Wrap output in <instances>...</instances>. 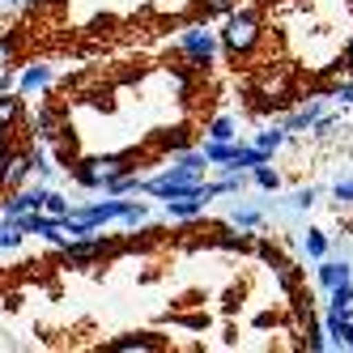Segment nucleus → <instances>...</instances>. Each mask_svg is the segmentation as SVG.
Segmentation results:
<instances>
[{"instance_id": "1", "label": "nucleus", "mask_w": 353, "mask_h": 353, "mask_svg": "<svg viewBox=\"0 0 353 353\" xmlns=\"http://www.w3.org/2000/svg\"><path fill=\"white\" fill-rule=\"evenodd\" d=\"M260 17L256 13H247V9H230L221 21V47L230 56H251L256 52V43H260Z\"/></svg>"}, {"instance_id": "2", "label": "nucleus", "mask_w": 353, "mask_h": 353, "mask_svg": "<svg viewBox=\"0 0 353 353\" xmlns=\"http://www.w3.org/2000/svg\"><path fill=\"white\" fill-rule=\"evenodd\" d=\"M205 188V179L200 174H192L188 166H166L162 174H154V179H141V192H149V196H158V200H170V196H183V192H200Z\"/></svg>"}, {"instance_id": "3", "label": "nucleus", "mask_w": 353, "mask_h": 353, "mask_svg": "<svg viewBox=\"0 0 353 353\" xmlns=\"http://www.w3.org/2000/svg\"><path fill=\"white\" fill-rule=\"evenodd\" d=\"M123 170H128V162H123L119 154H103V158H81L77 166H72V179H77L81 188L107 192V183H111V179H119Z\"/></svg>"}, {"instance_id": "4", "label": "nucleus", "mask_w": 353, "mask_h": 353, "mask_svg": "<svg viewBox=\"0 0 353 353\" xmlns=\"http://www.w3.org/2000/svg\"><path fill=\"white\" fill-rule=\"evenodd\" d=\"M179 52L188 56L192 68H209L213 56H217V34L205 30V26H188V30L179 34Z\"/></svg>"}, {"instance_id": "5", "label": "nucleus", "mask_w": 353, "mask_h": 353, "mask_svg": "<svg viewBox=\"0 0 353 353\" xmlns=\"http://www.w3.org/2000/svg\"><path fill=\"white\" fill-rule=\"evenodd\" d=\"M30 174H34L30 149H26V154H0V188H5V192H17Z\"/></svg>"}, {"instance_id": "6", "label": "nucleus", "mask_w": 353, "mask_h": 353, "mask_svg": "<svg viewBox=\"0 0 353 353\" xmlns=\"http://www.w3.org/2000/svg\"><path fill=\"white\" fill-rule=\"evenodd\" d=\"M43 196H47V183H34V188H17V192H9V200L0 205V213L5 217H21V213H34V209H43Z\"/></svg>"}, {"instance_id": "7", "label": "nucleus", "mask_w": 353, "mask_h": 353, "mask_svg": "<svg viewBox=\"0 0 353 353\" xmlns=\"http://www.w3.org/2000/svg\"><path fill=\"white\" fill-rule=\"evenodd\" d=\"M323 115V94H311V103H302L298 111H290L281 123H285V132H311V123Z\"/></svg>"}, {"instance_id": "8", "label": "nucleus", "mask_w": 353, "mask_h": 353, "mask_svg": "<svg viewBox=\"0 0 353 353\" xmlns=\"http://www.w3.org/2000/svg\"><path fill=\"white\" fill-rule=\"evenodd\" d=\"M323 332H327V349H353V315L332 311L323 323Z\"/></svg>"}, {"instance_id": "9", "label": "nucleus", "mask_w": 353, "mask_h": 353, "mask_svg": "<svg viewBox=\"0 0 353 353\" xmlns=\"http://www.w3.org/2000/svg\"><path fill=\"white\" fill-rule=\"evenodd\" d=\"M345 281H353V264L349 260H319V285L323 290H336Z\"/></svg>"}, {"instance_id": "10", "label": "nucleus", "mask_w": 353, "mask_h": 353, "mask_svg": "<svg viewBox=\"0 0 353 353\" xmlns=\"http://www.w3.org/2000/svg\"><path fill=\"white\" fill-rule=\"evenodd\" d=\"M47 85H52V68L47 64H26L21 68V77H17L21 94H34V90H47Z\"/></svg>"}, {"instance_id": "11", "label": "nucleus", "mask_w": 353, "mask_h": 353, "mask_svg": "<svg viewBox=\"0 0 353 353\" xmlns=\"http://www.w3.org/2000/svg\"><path fill=\"white\" fill-rule=\"evenodd\" d=\"M200 154L209 158V166H225V162L239 154V145H234V141H209V137H205V149H200Z\"/></svg>"}, {"instance_id": "12", "label": "nucleus", "mask_w": 353, "mask_h": 353, "mask_svg": "<svg viewBox=\"0 0 353 353\" xmlns=\"http://www.w3.org/2000/svg\"><path fill=\"white\" fill-rule=\"evenodd\" d=\"M34 137L43 141V145H52L56 137H60V119H56V111H34Z\"/></svg>"}, {"instance_id": "13", "label": "nucleus", "mask_w": 353, "mask_h": 353, "mask_svg": "<svg viewBox=\"0 0 353 353\" xmlns=\"http://www.w3.org/2000/svg\"><path fill=\"white\" fill-rule=\"evenodd\" d=\"M285 141H290L285 123H272V128H260V132H256V149H264V154H276Z\"/></svg>"}, {"instance_id": "14", "label": "nucleus", "mask_w": 353, "mask_h": 353, "mask_svg": "<svg viewBox=\"0 0 353 353\" xmlns=\"http://www.w3.org/2000/svg\"><path fill=\"white\" fill-rule=\"evenodd\" d=\"M107 349H115V353H154V349H162L154 336H119V341H111Z\"/></svg>"}, {"instance_id": "15", "label": "nucleus", "mask_w": 353, "mask_h": 353, "mask_svg": "<svg viewBox=\"0 0 353 353\" xmlns=\"http://www.w3.org/2000/svg\"><path fill=\"white\" fill-rule=\"evenodd\" d=\"M21 119V98L17 94H0V132H9Z\"/></svg>"}, {"instance_id": "16", "label": "nucleus", "mask_w": 353, "mask_h": 353, "mask_svg": "<svg viewBox=\"0 0 353 353\" xmlns=\"http://www.w3.org/2000/svg\"><path fill=\"white\" fill-rule=\"evenodd\" d=\"M43 213H47V217H56V221H64V217L72 213V205H68V200H64L60 192L47 188V196H43Z\"/></svg>"}, {"instance_id": "17", "label": "nucleus", "mask_w": 353, "mask_h": 353, "mask_svg": "<svg viewBox=\"0 0 353 353\" xmlns=\"http://www.w3.org/2000/svg\"><path fill=\"white\" fill-rule=\"evenodd\" d=\"M21 239H26V230H21V225H17L13 217H5V213H0V247L9 251V247H17Z\"/></svg>"}, {"instance_id": "18", "label": "nucleus", "mask_w": 353, "mask_h": 353, "mask_svg": "<svg viewBox=\"0 0 353 353\" xmlns=\"http://www.w3.org/2000/svg\"><path fill=\"white\" fill-rule=\"evenodd\" d=\"M327 294H332V302H327L332 311L353 315V281H345V285H336V290H327Z\"/></svg>"}, {"instance_id": "19", "label": "nucleus", "mask_w": 353, "mask_h": 353, "mask_svg": "<svg viewBox=\"0 0 353 353\" xmlns=\"http://www.w3.org/2000/svg\"><path fill=\"white\" fill-rule=\"evenodd\" d=\"M239 137V123L230 119V115H217L213 123H209V141H234Z\"/></svg>"}, {"instance_id": "20", "label": "nucleus", "mask_w": 353, "mask_h": 353, "mask_svg": "<svg viewBox=\"0 0 353 353\" xmlns=\"http://www.w3.org/2000/svg\"><path fill=\"white\" fill-rule=\"evenodd\" d=\"M251 179H256L264 192H276V188H281V174H276L268 162H260V166H251Z\"/></svg>"}, {"instance_id": "21", "label": "nucleus", "mask_w": 353, "mask_h": 353, "mask_svg": "<svg viewBox=\"0 0 353 353\" xmlns=\"http://www.w3.org/2000/svg\"><path fill=\"white\" fill-rule=\"evenodd\" d=\"M336 128H341V119H336V115H319V119L311 123V137H315V141H332Z\"/></svg>"}, {"instance_id": "22", "label": "nucleus", "mask_w": 353, "mask_h": 353, "mask_svg": "<svg viewBox=\"0 0 353 353\" xmlns=\"http://www.w3.org/2000/svg\"><path fill=\"white\" fill-rule=\"evenodd\" d=\"M302 247H307V256H311V260H323V256H327V234H323V230H307Z\"/></svg>"}, {"instance_id": "23", "label": "nucleus", "mask_w": 353, "mask_h": 353, "mask_svg": "<svg viewBox=\"0 0 353 353\" xmlns=\"http://www.w3.org/2000/svg\"><path fill=\"white\" fill-rule=\"evenodd\" d=\"M276 285H281L285 294L298 285V264H290V260H276Z\"/></svg>"}, {"instance_id": "24", "label": "nucleus", "mask_w": 353, "mask_h": 353, "mask_svg": "<svg viewBox=\"0 0 353 353\" xmlns=\"http://www.w3.org/2000/svg\"><path fill=\"white\" fill-rule=\"evenodd\" d=\"M145 217H149V209L141 205V200H128V205H123V213H119L123 225H145Z\"/></svg>"}, {"instance_id": "25", "label": "nucleus", "mask_w": 353, "mask_h": 353, "mask_svg": "<svg viewBox=\"0 0 353 353\" xmlns=\"http://www.w3.org/2000/svg\"><path fill=\"white\" fill-rule=\"evenodd\" d=\"M158 145L179 154V149H188V128H170V132H162V137H158Z\"/></svg>"}, {"instance_id": "26", "label": "nucleus", "mask_w": 353, "mask_h": 353, "mask_svg": "<svg viewBox=\"0 0 353 353\" xmlns=\"http://www.w3.org/2000/svg\"><path fill=\"white\" fill-rule=\"evenodd\" d=\"M230 221L239 225V230H256V225H260V209H234Z\"/></svg>"}, {"instance_id": "27", "label": "nucleus", "mask_w": 353, "mask_h": 353, "mask_svg": "<svg viewBox=\"0 0 353 353\" xmlns=\"http://www.w3.org/2000/svg\"><path fill=\"white\" fill-rule=\"evenodd\" d=\"M315 196H319V192H315V188H298V192H294V196H290V205H294V209H298V213H307V209H311V205H315Z\"/></svg>"}, {"instance_id": "28", "label": "nucleus", "mask_w": 353, "mask_h": 353, "mask_svg": "<svg viewBox=\"0 0 353 353\" xmlns=\"http://www.w3.org/2000/svg\"><path fill=\"white\" fill-rule=\"evenodd\" d=\"M332 196H336V205H353V174H345V179L332 183Z\"/></svg>"}, {"instance_id": "29", "label": "nucleus", "mask_w": 353, "mask_h": 353, "mask_svg": "<svg viewBox=\"0 0 353 353\" xmlns=\"http://www.w3.org/2000/svg\"><path fill=\"white\" fill-rule=\"evenodd\" d=\"M217 247H247V239L234 230H217Z\"/></svg>"}, {"instance_id": "30", "label": "nucleus", "mask_w": 353, "mask_h": 353, "mask_svg": "<svg viewBox=\"0 0 353 353\" xmlns=\"http://www.w3.org/2000/svg\"><path fill=\"white\" fill-rule=\"evenodd\" d=\"M170 85L179 90V94H188V77H183V72H170Z\"/></svg>"}, {"instance_id": "31", "label": "nucleus", "mask_w": 353, "mask_h": 353, "mask_svg": "<svg viewBox=\"0 0 353 353\" xmlns=\"http://www.w3.org/2000/svg\"><path fill=\"white\" fill-rule=\"evenodd\" d=\"M9 56H13V43H9V39H0V64H9Z\"/></svg>"}, {"instance_id": "32", "label": "nucleus", "mask_w": 353, "mask_h": 353, "mask_svg": "<svg viewBox=\"0 0 353 353\" xmlns=\"http://www.w3.org/2000/svg\"><path fill=\"white\" fill-rule=\"evenodd\" d=\"M209 5H213L217 13H230V9H234V0H209Z\"/></svg>"}, {"instance_id": "33", "label": "nucleus", "mask_w": 353, "mask_h": 353, "mask_svg": "<svg viewBox=\"0 0 353 353\" xmlns=\"http://www.w3.org/2000/svg\"><path fill=\"white\" fill-rule=\"evenodd\" d=\"M345 64H349V72H353V39H349V47H345Z\"/></svg>"}, {"instance_id": "34", "label": "nucleus", "mask_w": 353, "mask_h": 353, "mask_svg": "<svg viewBox=\"0 0 353 353\" xmlns=\"http://www.w3.org/2000/svg\"><path fill=\"white\" fill-rule=\"evenodd\" d=\"M43 5H64V0H43Z\"/></svg>"}, {"instance_id": "35", "label": "nucleus", "mask_w": 353, "mask_h": 353, "mask_svg": "<svg viewBox=\"0 0 353 353\" xmlns=\"http://www.w3.org/2000/svg\"><path fill=\"white\" fill-rule=\"evenodd\" d=\"M17 5H34V0H17Z\"/></svg>"}, {"instance_id": "36", "label": "nucleus", "mask_w": 353, "mask_h": 353, "mask_svg": "<svg viewBox=\"0 0 353 353\" xmlns=\"http://www.w3.org/2000/svg\"><path fill=\"white\" fill-rule=\"evenodd\" d=\"M0 5H5V0H0Z\"/></svg>"}]
</instances>
